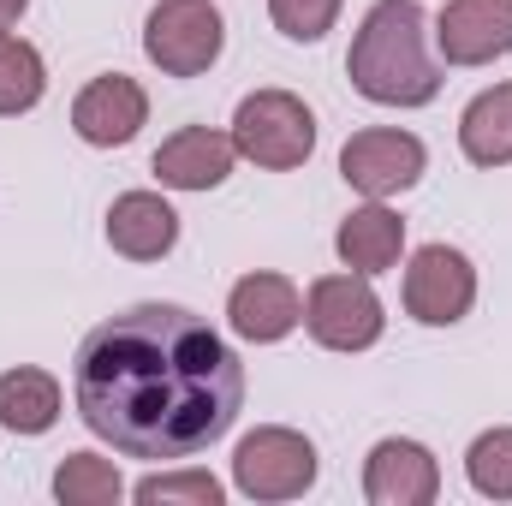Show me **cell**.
Returning <instances> with one entry per match:
<instances>
[{
  "label": "cell",
  "instance_id": "obj_21",
  "mask_svg": "<svg viewBox=\"0 0 512 506\" xmlns=\"http://www.w3.org/2000/svg\"><path fill=\"white\" fill-rule=\"evenodd\" d=\"M465 483H471L483 501H512V423L483 429V435L465 447Z\"/></svg>",
  "mask_w": 512,
  "mask_h": 506
},
{
  "label": "cell",
  "instance_id": "obj_9",
  "mask_svg": "<svg viewBox=\"0 0 512 506\" xmlns=\"http://www.w3.org/2000/svg\"><path fill=\"white\" fill-rule=\"evenodd\" d=\"M227 328L245 346H280L292 328H304V292L274 268H251L227 292Z\"/></svg>",
  "mask_w": 512,
  "mask_h": 506
},
{
  "label": "cell",
  "instance_id": "obj_11",
  "mask_svg": "<svg viewBox=\"0 0 512 506\" xmlns=\"http://www.w3.org/2000/svg\"><path fill=\"white\" fill-rule=\"evenodd\" d=\"M364 501L370 506H435L441 501V459L411 441V435H387L364 459Z\"/></svg>",
  "mask_w": 512,
  "mask_h": 506
},
{
  "label": "cell",
  "instance_id": "obj_23",
  "mask_svg": "<svg viewBox=\"0 0 512 506\" xmlns=\"http://www.w3.org/2000/svg\"><path fill=\"white\" fill-rule=\"evenodd\" d=\"M24 12H30V0H0V30H12Z\"/></svg>",
  "mask_w": 512,
  "mask_h": 506
},
{
  "label": "cell",
  "instance_id": "obj_7",
  "mask_svg": "<svg viewBox=\"0 0 512 506\" xmlns=\"http://www.w3.org/2000/svg\"><path fill=\"white\" fill-rule=\"evenodd\" d=\"M399 298H405V316L423 322V328H453L471 316L477 304V262L459 251V245H417L405 262V280H399Z\"/></svg>",
  "mask_w": 512,
  "mask_h": 506
},
{
  "label": "cell",
  "instance_id": "obj_1",
  "mask_svg": "<svg viewBox=\"0 0 512 506\" xmlns=\"http://www.w3.org/2000/svg\"><path fill=\"white\" fill-rule=\"evenodd\" d=\"M72 405L126 459H191L245 411L239 352L185 304H131L72 358Z\"/></svg>",
  "mask_w": 512,
  "mask_h": 506
},
{
  "label": "cell",
  "instance_id": "obj_12",
  "mask_svg": "<svg viewBox=\"0 0 512 506\" xmlns=\"http://www.w3.org/2000/svg\"><path fill=\"white\" fill-rule=\"evenodd\" d=\"M149 126V90L126 72H102L72 96V131L90 149H126Z\"/></svg>",
  "mask_w": 512,
  "mask_h": 506
},
{
  "label": "cell",
  "instance_id": "obj_14",
  "mask_svg": "<svg viewBox=\"0 0 512 506\" xmlns=\"http://www.w3.org/2000/svg\"><path fill=\"white\" fill-rule=\"evenodd\" d=\"M108 245L126 262H161L179 245V209L161 191H120L108 203Z\"/></svg>",
  "mask_w": 512,
  "mask_h": 506
},
{
  "label": "cell",
  "instance_id": "obj_4",
  "mask_svg": "<svg viewBox=\"0 0 512 506\" xmlns=\"http://www.w3.org/2000/svg\"><path fill=\"white\" fill-rule=\"evenodd\" d=\"M233 143H239V161L262 173H292L316 155V114L292 90H251L233 108Z\"/></svg>",
  "mask_w": 512,
  "mask_h": 506
},
{
  "label": "cell",
  "instance_id": "obj_15",
  "mask_svg": "<svg viewBox=\"0 0 512 506\" xmlns=\"http://www.w3.org/2000/svg\"><path fill=\"white\" fill-rule=\"evenodd\" d=\"M334 256L352 268V274H387V268H399V256H405V221H399V209H387V203H358L340 227H334Z\"/></svg>",
  "mask_w": 512,
  "mask_h": 506
},
{
  "label": "cell",
  "instance_id": "obj_10",
  "mask_svg": "<svg viewBox=\"0 0 512 506\" xmlns=\"http://www.w3.org/2000/svg\"><path fill=\"white\" fill-rule=\"evenodd\" d=\"M429 36L447 66H495L512 54V0H447Z\"/></svg>",
  "mask_w": 512,
  "mask_h": 506
},
{
  "label": "cell",
  "instance_id": "obj_8",
  "mask_svg": "<svg viewBox=\"0 0 512 506\" xmlns=\"http://www.w3.org/2000/svg\"><path fill=\"white\" fill-rule=\"evenodd\" d=\"M429 173V149L417 131H399V126H364L346 137L340 149V179L370 197V203H387V197H405L417 179Z\"/></svg>",
  "mask_w": 512,
  "mask_h": 506
},
{
  "label": "cell",
  "instance_id": "obj_5",
  "mask_svg": "<svg viewBox=\"0 0 512 506\" xmlns=\"http://www.w3.org/2000/svg\"><path fill=\"white\" fill-rule=\"evenodd\" d=\"M304 334L322 352H370V346H382L387 304L370 286V274L340 268V274L310 280V292H304Z\"/></svg>",
  "mask_w": 512,
  "mask_h": 506
},
{
  "label": "cell",
  "instance_id": "obj_20",
  "mask_svg": "<svg viewBox=\"0 0 512 506\" xmlns=\"http://www.w3.org/2000/svg\"><path fill=\"white\" fill-rule=\"evenodd\" d=\"M131 501L143 506H221L227 501V483L215 471H197V465H179V471H149Z\"/></svg>",
  "mask_w": 512,
  "mask_h": 506
},
{
  "label": "cell",
  "instance_id": "obj_16",
  "mask_svg": "<svg viewBox=\"0 0 512 506\" xmlns=\"http://www.w3.org/2000/svg\"><path fill=\"white\" fill-rule=\"evenodd\" d=\"M459 149L471 167H512V78L507 84H489L483 96L465 102L459 114Z\"/></svg>",
  "mask_w": 512,
  "mask_h": 506
},
{
  "label": "cell",
  "instance_id": "obj_18",
  "mask_svg": "<svg viewBox=\"0 0 512 506\" xmlns=\"http://www.w3.org/2000/svg\"><path fill=\"white\" fill-rule=\"evenodd\" d=\"M48 96V60L36 42L0 30V120H18L30 114L36 102Z\"/></svg>",
  "mask_w": 512,
  "mask_h": 506
},
{
  "label": "cell",
  "instance_id": "obj_13",
  "mask_svg": "<svg viewBox=\"0 0 512 506\" xmlns=\"http://www.w3.org/2000/svg\"><path fill=\"white\" fill-rule=\"evenodd\" d=\"M239 161V143L233 131H215V126H179L173 137H161L149 173L161 179V191H215L227 185Z\"/></svg>",
  "mask_w": 512,
  "mask_h": 506
},
{
  "label": "cell",
  "instance_id": "obj_19",
  "mask_svg": "<svg viewBox=\"0 0 512 506\" xmlns=\"http://www.w3.org/2000/svg\"><path fill=\"white\" fill-rule=\"evenodd\" d=\"M120 495H126V477L102 453H66L54 471V501L60 506H120Z\"/></svg>",
  "mask_w": 512,
  "mask_h": 506
},
{
  "label": "cell",
  "instance_id": "obj_2",
  "mask_svg": "<svg viewBox=\"0 0 512 506\" xmlns=\"http://www.w3.org/2000/svg\"><path fill=\"white\" fill-rule=\"evenodd\" d=\"M346 78L376 108H429L441 96V60L429 48V12L417 0H376L346 48Z\"/></svg>",
  "mask_w": 512,
  "mask_h": 506
},
{
  "label": "cell",
  "instance_id": "obj_22",
  "mask_svg": "<svg viewBox=\"0 0 512 506\" xmlns=\"http://www.w3.org/2000/svg\"><path fill=\"white\" fill-rule=\"evenodd\" d=\"M346 0H268V18L286 42H322L340 24Z\"/></svg>",
  "mask_w": 512,
  "mask_h": 506
},
{
  "label": "cell",
  "instance_id": "obj_3",
  "mask_svg": "<svg viewBox=\"0 0 512 506\" xmlns=\"http://www.w3.org/2000/svg\"><path fill=\"white\" fill-rule=\"evenodd\" d=\"M316 441L304 429H286V423H256L251 435L233 447V489L256 506H280L298 501L316 489Z\"/></svg>",
  "mask_w": 512,
  "mask_h": 506
},
{
  "label": "cell",
  "instance_id": "obj_6",
  "mask_svg": "<svg viewBox=\"0 0 512 506\" xmlns=\"http://www.w3.org/2000/svg\"><path fill=\"white\" fill-rule=\"evenodd\" d=\"M227 48V18L215 0H155L143 18V54L161 78H203Z\"/></svg>",
  "mask_w": 512,
  "mask_h": 506
},
{
  "label": "cell",
  "instance_id": "obj_17",
  "mask_svg": "<svg viewBox=\"0 0 512 506\" xmlns=\"http://www.w3.org/2000/svg\"><path fill=\"white\" fill-rule=\"evenodd\" d=\"M60 411H66V393H60V381L48 376V370L12 364L0 376V429H12V435H48L60 423Z\"/></svg>",
  "mask_w": 512,
  "mask_h": 506
}]
</instances>
